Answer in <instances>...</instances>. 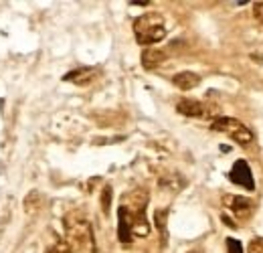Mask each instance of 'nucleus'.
<instances>
[{
    "mask_svg": "<svg viewBox=\"0 0 263 253\" xmlns=\"http://www.w3.org/2000/svg\"><path fill=\"white\" fill-rule=\"evenodd\" d=\"M122 207L128 211L132 221V233L146 237L150 233V225L146 219V207H148V192L144 189H134L128 194H124Z\"/></svg>",
    "mask_w": 263,
    "mask_h": 253,
    "instance_id": "nucleus-1",
    "label": "nucleus"
},
{
    "mask_svg": "<svg viewBox=\"0 0 263 253\" xmlns=\"http://www.w3.org/2000/svg\"><path fill=\"white\" fill-rule=\"evenodd\" d=\"M134 34L142 47H152L166 37L164 16L158 12H146L134 21Z\"/></svg>",
    "mask_w": 263,
    "mask_h": 253,
    "instance_id": "nucleus-2",
    "label": "nucleus"
},
{
    "mask_svg": "<svg viewBox=\"0 0 263 253\" xmlns=\"http://www.w3.org/2000/svg\"><path fill=\"white\" fill-rule=\"evenodd\" d=\"M65 241L69 247L75 249H83L91 243V225L87 221V217L81 211H71L65 217Z\"/></svg>",
    "mask_w": 263,
    "mask_h": 253,
    "instance_id": "nucleus-3",
    "label": "nucleus"
},
{
    "mask_svg": "<svg viewBox=\"0 0 263 253\" xmlns=\"http://www.w3.org/2000/svg\"><path fill=\"white\" fill-rule=\"evenodd\" d=\"M211 128L215 132H221V134H227L229 138H233L235 142L239 144H249L253 142V134L247 126H243L239 120L229 118V116H221V118H215V122L211 124Z\"/></svg>",
    "mask_w": 263,
    "mask_h": 253,
    "instance_id": "nucleus-4",
    "label": "nucleus"
},
{
    "mask_svg": "<svg viewBox=\"0 0 263 253\" xmlns=\"http://www.w3.org/2000/svg\"><path fill=\"white\" fill-rule=\"evenodd\" d=\"M231 183L243 187L245 190H255V183H253V174H251V168L247 164V160H237L233 164L229 172Z\"/></svg>",
    "mask_w": 263,
    "mask_h": 253,
    "instance_id": "nucleus-5",
    "label": "nucleus"
},
{
    "mask_svg": "<svg viewBox=\"0 0 263 253\" xmlns=\"http://www.w3.org/2000/svg\"><path fill=\"white\" fill-rule=\"evenodd\" d=\"M223 203H225V207H229L231 211H233V215L237 217V219H249L251 217V213H253V203L249 201V198H245V196H235V194H227L225 198H223Z\"/></svg>",
    "mask_w": 263,
    "mask_h": 253,
    "instance_id": "nucleus-6",
    "label": "nucleus"
},
{
    "mask_svg": "<svg viewBox=\"0 0 263 253\" xmlns=\"http://www.w3.org/2000/svg\"><path fill=\"white\" fill-rule=\"evenodd\" d=\"M176 110H178V114H182L186 118H202V116H206L204 103L198 101V99H189V97H182L176 103Z\"/></svg>",
    "mask_w": 263,
    "mask_h": 253,
    "instance_id": "nucleus-7",
    "label": "nucleus"
},
{
    "mask_svg": "<svg viewBox=\"0 0 263 253\" xmlns=\"http://www.w3.org/2000/svg\"><path fill=\"white\" fill-rule=\"evenodd\" d=\"M132 237H134V233H132L130 215H128V211L120 205V209H118V239H120L122 243H130Z\"/></svg>",
    "mask_w": 263,
    "mask_h": 253,
    "instance_id": "nucleus-8",
    "label": "nucleus"
},
{
    "mask_svg": "<svg viewBox=\"0 0 263 253\" xmlns=\"http://www.w3.org/2000/svg\"><path fill=\"white\" fill-rule=\"evenodd\" d=\"M172 83H174L178 89L189 92V89H195L198 83H200V77H198L197 73H193V71H180V73H176V75L172 77Z\"/></svg>",
    "mask_w": 263,
    "mask_h": 253,
    "instance_id": "nucleus-9",
    "label": "nucleus"
},
{
    "mask_svg": "<svg viewBox=\"0 0 263 253\" xmlns=\"http://www.w3.org/2000/svg\"><path fill=\"white\" fill-rule=\"evenodd\" d=\"M166 59V53L164 51H160V49H152V47H148V49H144L142 51V65L146 67V69H156V67H160V65L164 63Z\"/></svg>",
    "mask_w": 263,
    "mask_h": 253,
    "instance_id": "nucleus-10",
    "label": "nucleus"
},
{
    "mask_svg": "<svg viewBox=\"0 0 263 253\" xmlns=\"http://www.w3.org/2000/svg\"><path fill=\"white\" fill-rule=\"evenodd\" d=\"M96 77V69H91V67H79V69H73L71 73H67L65 81H73L75 85H87L91 79Z\"/></svg>",
    "mask_w": 263,
    "mask_h": 253,
    "instance_id": "nucleus-11",
    "label": "nucleus"
},
{
    "mask_svg": "<svg viewBox=\"0 0 263 253\" xmlns=\"http://www.w3.org/2000/svg\"><path fill=\"white\" fill-rule=\"evenodd\" d=\"M166 221H168V211L166 209H158L154 213V223H156V227H158V231L162 235V243H166Z\"/></svg>",
    "mask_w": 263,
    "mask_h": 253,
    "instance_id": "nucleus-12",
    "label": "nucleus"
},
{
    "mask_svg": "<svg viewBox=\"0 0 263 253\" xmlns=\"http://www.w3.org/2000/svg\"><path fill=\"white\" fill-rule=\"evenodd\" d=\"M109 205H111V187H103V192H101V209H103V213H109Z\"/></svg>",
    "mask_w": 263,
    "mask_h": 253,
    "instance_id": "nucleus-13",
    "label": "nucleus"
},
{
    "mask_svg": "<svg viewBox=\"0 0 263 253\" xmlns=\"http://www.w3.org/2000/svg\"><path fill=\"white\" fill-rule=\"evenodd\" d=\"M45 253H73V249L69 247V243H67L65 239L63 241H59L57 245H53V247H49Z\"/></svg>",
    "mask_w": 263,
    "mask_h": 253,
    "instance_id": "nucleus-14",
    "label": "nucleus"
},
{
    "mask_svg": "<svg viewBox=\"0 0 263 253\" xmlns=\"http://www.w3.org/2000/svg\"><path fill=\"white\" fill-rule=\"evenodd\" d=\"M227 253H243L241 241H237V239L229 237V239H227Z\"/></svg>",
    "mask_w": 263,
    "mask_h": 253,
    "instance_id": "nucleus-15",
    "label": "nucleus"
},
{
    "mask_svg": "<svg viewBox=\"0 0 263 253\" xmlns=\"http://www.w3.org/2000/svg\"><path fill=\"white\" fill-rule=\"evenodd\" d=\"M247 253H263V237L251 239V243L247 247Z\"/></svg>",
    "mask_w": 263,
    "mask_h": 253,
    "instance_id": "nucleus-16",
    "label": "nucleus"
},
{
    "mask_svg": "<svg viewBox=\"0 0 263 253\" xmlns=\"http://www.w3.org/2000/svg\"><path fill=\"white\" fill-rule=\"evenodd\" d=\"M253 14H255V19L263 23V2H255L253 4Z\"/></svg>",
    "mask_w": 263,
    "mask_h": 253,
    "instance_id": "nucleus-17",
    "label": "nucleus"
},
{
    "mask_svg": "<svg viewBox=\"0 0 263 253\" xmlns=\"http://www.w3.org/2000/svg\"><path fill=\"white\" fill-rule=\"evenodd\" d=\"M191 253H200V251H191Z\"/></svg>",
    "mask_w": 263,
    "mask_h": 253,
    "instance_id": "nucleus-18",
    "label": "nucleus"
}]
</instances>
